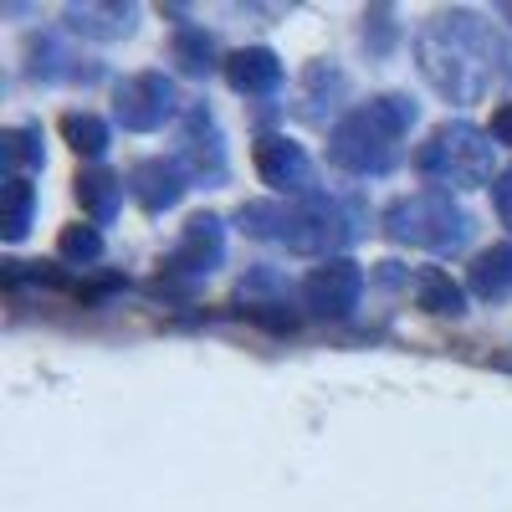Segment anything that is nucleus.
<instances>
[{
    "label": "nucleus",
    "mask_w": 512,
    "mask_h": 512,
    "mask_svg": "<svg viewBox=\"0 0 512 512\" xmlns=\"http://www.w3.org/2000/svg\"><path fill=\"white\" fill-rule=\"evenodd\" d=\"M169 57L180 62V72L205 77L210 67H216V41H210L205 31H180V36H175V47H169Z\"/></svg>",
    "instance_id": "18"
},
{
    "label": "nucleus",
    "mask_w": 512,
    "mask_h": 512,
    "mask_svg": "<svg viewBox=\"0 0 512 512\" xmlns=\"http://www.w3.org/2000/svg\"><path fill=\"white\" fill-rule=\"evenodd\" d=\"M492 134H482L477 123H441L431 139L420 144L415 164L425 180L456 185V190H477L492 180Z\"/></svg>",
    "instance_id": "3"
},
{
    "label": "nucleus",
    "mask_w": 512,
    "mask_h": 512,
    "mask_svg": "<svg viewBox=\"0 0 512 512\" xmlns=\"http://www.w3.org/2000/svg\"><path fill=\"white\" fill-rule=\"evenodd\" d=\"M492 139H497V144H512V103H502V108L492 113Z\"/></svg>",
    "instance_id": "22"
},
{
    "label": "nucleus",
    "mask_w": 512,
    "mask_h": 512,
    "mask_svg": "<svg viewBox=\"0 0 512 512\" xmlns=\"http://www.w3.org/2000/svg\"><path fill=\"white\" fill-rule=\"evenodd\" d=\"M67 26L98 41H118L139 26V11L134 6H67Z\"/></svg>",
    "instance_id": "14"
},
{
    "label": "nucleus",
    "mask_w": 512,
    "mask_h": 512,
    "mask_svg": "<svg viewBox=\"0 0 512 512\" xmlns=\"http://www.w3.org/2000/svg\"><path fill=\"white\" fill-rule=\"evenodd\" d=\"M57 251L67 256V262H98V256H103V236H98V226H67Z\"/></svg>",
    "instance_id": "20"
},
{
    "label": "nucleus",
    "mask_w": 512,
    "mask_h": 512,
    "mask_svg": "<svg viewBox=\"0 0 512 512\" xmlns=\"http://www.w3.org/2000/svg\"><path fill=\"white\" fill-rule=\"evenodd\" d=\"M256 175H262V185H272L282 195H308L313 190V159L287 134H267V139H256Z\"/></svg>",
    "instance_id": "8"
},
{
    "label": "nucleus",
    "mask_w": 512,
    "mask_h": 512,
    "mask_svg": "<svg viewBox=\"0 0 512 512\" xmlns=\"http://www.w3.org/2000/svg\"><path fill=\"white\" fill-rule=\"evenodd\" d=\"M226 77H231L236 93L267 98V93L282 88V62H277V52H267V47H241V52L226 57Z\"/></svg>",
    "instance_id": "12"
},
{
    "label": "nucleus",
    "mask_w": 512,
    "mask_h": 512,
    "mask_svg": "<svg viewBox=\"0 0 512 512\" xmlns=\"http://www.w3.org/2000/svg\"><path fill=\"white\" fill-rule=\"evenodd\" d=\"M415 303H420L425 313H441V318L466 313V297H461V287H456L446 272H436V267H425V272L415 277Z\"/></svg>",
    "instance_id": "16"
},
{
    "label": "nucleus",
    "mask_w": 512,
    "mask_h": 512,
    "mask_svg": "<svg viewBox=\"0 0 512 512\" xmlns=\"http://www.w3.org/2000/svg\"><path fill=\"white\" fill-rule=\"evenodd\" d=\"M472 292L487 297V303H502L512 297V246H492L472 262Z\"/></svg>",
    "instance_id": "15"
},
{
    "label": "nucleus",
    "mask_w": 512,
    "mask_h": 512,
    "mask_svg": "<svg viewBox=\"0 0 512 512\" xmlns=\"http://www.w3.org/2000/svg\"><path fill=\"white\" fill-rule=\"evenodd\" d=\"M359 292H364V272L354 262H344V256H328L323 267L308 272L303 282V303L308 313L318 318H349L359 308Z\"/></svg>",
    "instance_id": "7"
},
{
    "label": "nucleus",
    "mask_w": 512,
    "mask_h": 512,
    "mask_svg": "<svg viewBox=\"0 0 512 512\" xmlns=\"http://www.w3.org/2000/svg\"><path fill=\"white\" fill-rule=\"evenodd\" d=\"M384 231H390L400 246L456 251L466 236H472V221H466V210L446 190H415V195H405V200H395L390 210H384Z\"/></svg>",
    "instance_id": "4"
},
{
    "label": "nucleus",
    "mask_w": 512,
    "mask_h": 512,
    "mask_svg": "<svg viewBox=\"0 0 512 512\" xmlns=\"http://www.w3.org/2000/svg\"><path fill=\"white\" fill-rule=\"evenodd\" d=\"M180 108V93L175 82H169L164 72H139V77H123L118 93H113V113L123 128H134V134H154V128H164L169 118H175Z\"/></svg>",
    "instance_id": "6"
},
{
    "label": "nucleus",
    "mask_w": 512,
    "mask_h": 512,
    "mask_svg": "<svg viewBox=\"0 0 512 512\" xmlns=\"http://www.w3.org/2000/svg\"><path fill=\"white\" fill-rule=\"evenodd\" d=\"M502 11H507V16H512V6H502Z\"/></svg>",
    "instance_id": "23"
},
{
    "label": "nucleus",
    "mask_w": 512,
    "mask_h": 512,
    "mask_svg": "<svg viewBox=\"0 0 512 512\" xmlns=\"http://www.w3.org/2000/svg\"><path fill=\"white\" fill-rule=\"evenodd\" d=\"M123 185H128V180H118L113 169H82V175H77V200H82V210H88L93 226H108V221L118 216Z\"/></svg>",
    "instance_id": "13"
},
{
    "label": "nucleus",
    "mask_w": 512,
    "mask_h": 512,
    "mask_svg": "<svg viewBox=\"0 0 512 512\" xmlns=\"http://www.w3.org/2000/svg\"><path fill=\"white\" fill-rule=\"evenodd\" d=\"M185 175L210 180V185L226 175V149H221V134L205 108H190V118H185Z\"/></svg>",
    "instance_id": "10"
},
{
    "label": "nucleus",
    "mask_w": 512,
    "mask_h": 512,
    "mask_svg": "<svg viewBox=\"0 0 512 512\" xmlns=\"http://www.w3.org/2000/svg\"><path fill=\"white\" fill-rule=\"evenodd\" d=\"M287 251L297 256H328L344 241H354V221L349 210L328 200V195H308L303 205H287L282 210V236H277Z\"/></svg>",
    "instance_id": "5"
},
{
    "label": "nucleus",
    "mask_w": 512,
    "mask_h": 512,
    "mask_svg": "<svg viewBox=\"0 0 512 512\" xmlns=\"http://www.w3.org/2000/svg\"><path fill=\"white\" fill-rule=\"evenodd\" d=\"M31 205H36V190L21 180V175H11L6 180V241H21L26 236V226H31Z\"/></svg>",
    "instance_id": "19"
},
{
    "label": "nucleus",
    "mask_w": 512,
    "mask_h": 512,
    "mask_svg": "<svg viewBox=\"0 0 512 512\" xmlns=\"http://www.w3.org/2000/svg\"><path fill=\"white\" fill-rule=\"evenodd\" d=\"M62 134H67V144L77 154H88V159H98L108 149V123L98 113H67L62 118Z\"/></svg>",
    "instance_id": "17"
},
{
    "label": "nucleus",
    "mask_w": 512,
    "mask_h": 512,
    "mask_svg": "<svg viewBox=\"0 0 512 512\" xmlns=\"http://www.w3.org/2000/svg\"><path fill=\"white\" fill-rule=\"evenodd\" d=\"M415 62L436 93L451 103H482L502 77V41L466 11L436 16L415 36Z\"/></svg>",
    "instance_id": "1"
},
{
    "label": "nucleus",
    "mask_w": 512,
    "mask_h": 512,
    "mask_svg": "<svg viewBox=\"0 0 512 512\" xmlns=\"http://www.w3.org/2000/svg\"><path fill=\"white\" fill-rule=\"evenodd\" d=\"M410 123H415V103L400 98V93H384L369 108L333 123L328 159L338 169H349V175H384L390 159H395V139L405 134Z\"/></svg>",
    "instance_id": "2"
},
{
    "label": "nucleus",
    "mask_w": 512,
    "mask_h": 512,
    "mask_svg": "<svg viewBox=\"0 0 512 512\" xmlns=\"http://www.w3.org/2000/svg\"><path fill=\"white\" fill-rule=\"evenodd\" d=\"M221 262H226V226H221V216H190L175 256H169V267L185 272V277H210Z\"/></svg>",
    "instance_id": "9"
},
{
    "label": "nucleus",
    "mask_w": 512,
    "mask_h": 512,
    "mask_svg": "<svg viewBox=\"0 0 512 512\" xmlns=\"http://www.w3.org/2000/svg\"><path fill=\"white\" fill-rule=\"evenodd\" d=\"M185 180H190L185 164H175V159H144L134 175H128V190H134V200L144 210H169V205H180Z\"/></svg>",
    "instance_id": "11"
},
{
    "label": "nucleus",
    "mask_w": 512,
    "mask_h": 512,
    "mask_svg": "<svg viewBox=\"0 0 512 512\" xmlns=\"http://www.w3.org/2000/svg\"><path fill=\"white\" fill-rule=\"evenodd\" d=\"M492 200H497V216H502V226L512 231V164L497 175V185H492Z\"/></svg>",
    "instance_id": "21"
}]
</instances>
